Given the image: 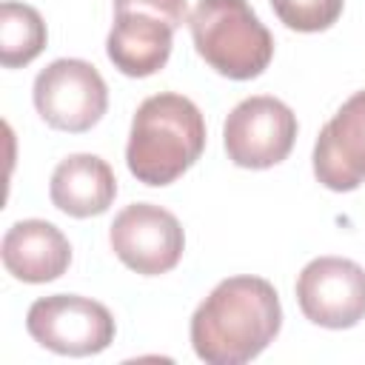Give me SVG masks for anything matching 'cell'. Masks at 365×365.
Segmentation results:
<instances>
[{"label":"cell","mask_w":365,"mask_h":365,"mask_svg":"<svg viewBox=\"0 0 365 365\" xmlns=\"http://www.w3.org/2000/svg\"><path fill=\"white\" fill-rule=\"evenodd\" d=\"M48 197L54 208H60L68 217L86 220L108 211V205L117 197V177L111 165L97 154H68L57 163Z\"/></svg>","instance_id":"12"},{"label":"cell","mask_w":365,"mask_h":365,"mask_svg":"<svg viewBox=\"0 0 365 365\" xmlns=\"http://www.w3.org/2000/svg\"><path fill=\"white\" fill-rule=\"evenodd\" d=\"M345 0H271L274 14L294 31H325L342 14Z\"/></svg>","instance_id":"14"},{"label":"cell","mask_w":365,"mask_h":365,"mask_svg":"<svg viewBox=\"0 0 365 365\" xmlns=\"http://www.w3.org/2000/svg\"><path fill=\"white\" fill-rule=\"evenodd\" d=\"M297 302L314 325L354 328L365 319V268L345 257H317L297 277Z\"/></svg>","instance_id":"8"},{"label":"cell","mask_w":365,"mask_h":365,"mask_svg":"<svg viewBox=\"0 0 365 365\" xmlns=\"http://www.w3.org/2000/svg\"><path fill=\"white\" fill-rule=\"evenodd\" d=\"M205 148V120L194 100L163 91L145 97L131 120L125 145L128 171L145 185H171Z\"/></svg>","instance_id":"2"},{"label":"cell","mask_w":365,"mask_h":365,"mask_svg":"<svg viewBox=\"0 0 365 365\" xmlns=\"http://www.w3.org/2000/svg\"><path fill=\"white\" fill-rule=\"evenodd\" d=\"M108 242L117 259L143 277L168 274L185 251L180 220L154 202L125 205L108 228Z\"/></svg>","instance_id":"7"},{"label":"cell","mask_w":365,"mask_h":365,"mask_svg":"<svg viewBox=\"0 0 365 365\" xmlns=\"http://www.w3.org/2000/svg\"><path fill=\"white\" fill-rule=\"evenodd\" d=\"M188 26L197 54L228 80L259 77L274 57V37L248 0H200Z\"/></svg>","instance_id":"3"},{"label":"cell","mask_w":365,"mask_h":365,"mask_svg":"<svg viewBox=\"0 0 365 365\" xmlns=\"http://www.w3.org/2000/svg\"><path fill=\"white\" fill-rule=\"evenodd\" d=\"M174 46V26L143 9H114L106 54L125 77L157 74Z\"/></svg>","instance_id":"10"},{"label":"cell","mask_w":365,"mask_h":365,"mask_svg":"<svg viewBox=\"0 0 365 365\" xmlns=\"http://www.w3.org/2000/svg\"><path fill=\"white\" fill-rule=\"evenodd\" d=\"M46 23L34 6L6 0L0 6V63L3 68L29 66L46 48Z\"/></svg>","instance_id":"13"},{"label":"cell","mask_w":365,"mask_h":365,"mask_svg":"<svg viewBox=\"0 0 365 365\" xmlns=\"http://www.w3.org/2000/svg\"><path fill=\"white\" fill-rule=\"evenodd\" d=\"M228 160L240 168H271L282 163L297 140V114L277 97H245L222 125Z\"/></svg>","instance_id":"6"},{"label":"cell","mask_w":365,"mask_h":365,"mask_svg":"<svg viewBox=\"0 0 365 365\" xmlns=\"http://www.w3.org/2000/svg\"><path fill=\"white\" fill-rule=\"evenodd\" d=\"M314 174L331 191L365 182V91L348 97L314 143Z\"/></svg>","instance_id":"9"},{"label":"cell","mask_w":365,"mask_h":365,"mask_svg":"<svg viewBox=\"0 0 365 365\" xmlns=\"http://www.w3.org/2000/svg\"><path fill=\"white\" fill-rule=\"evenodd\" d=\"M31 339L63 356H91L114 342L111 311L80 294H51L31 302L26 314Z\"/></svg>","instance_id":"4"},{"label":"cell","mask_w":365,"mask_h":365,"mask_svg":"<svg viewBox=\"0 0 365 365\" xmlns=\"http://www.w3.org/2000/svg\"><path fill=\"white\" fill-rule=\"evenodd\" d=\"M282 328L277 288L262 277H228L191 317L194 354L208 365H242L259 356Z\"/></svg>","instance_id":"1"},{"label":"cell","mask_w":365,"mask_h":365,"mask_svg":"<svg viewBox=\"0 0 365 365\" xmlns=\"http://www.w3.org/2000/svg\"><path fill=\"white\" fill-rule=\"evenodd\" d=\"M34 108L60 131L83 134L94 128L108 108V88L100 71L77 57H60L34 77Z\"/></svg>","instance_id":"5"},{"label":"cell","mask_w":365,"mask_h":365,"mask_svg":"<svg viewBox=\"0 0 365 365\" xmlns=\"http://www.w3.org/2000/svg\"><path fill=\"white\" fill-rule=\"evenodd\" d=\"M0 257L14 279L37 285L68 271L71 245L57 225L46 220H20L3 234Z\"/></svg>","instance_id":"11"},{"label":"cell","mask_w":365,"mask_h":365,"mask_svg":"<svg viewBox=\"0 0 365 365\" xmlns=\"http://www.w3.org/2000/svg\"><path fill=\"white\" fill-rule=\"evenodd\" d=\"M114 9H143V11H151V14L163 17L174 29H180L188 17V3L185 0H114Z\"/></svg>","instance_id":"15"}]
</instances>
